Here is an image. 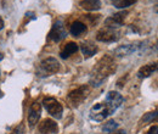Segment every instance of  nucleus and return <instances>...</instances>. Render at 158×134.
Wrapping results in <instances>:
<instances>
[{"mask_svg": "<svg viewBox=\"0 0 158 134\" xmlns=\"http://www.w3.org/2000/svg\"><path fill=\"white\" fill-rule=\"evenodd\" d=\"M80 49H81V53L85 58H91L98 53V46L95 44H93L91 41H83L80 44Z\"/></svg>", "mask_w": 158, "mask_h": 134, "instance_id": "14", "label": "nucleus"}, {"mask_svg": "<svg viewBox=\"0 0 158 134\" xmlns=\"http://www.w3.org/2000/svg\"><path fill=\"white\" fill-rule=\"evenodd\" d=\"M112 134H125L124 131H118V132H112Z\"/></svg>", "mask_w": 158, "mask_h": 134, "instance_id": "23", "label": "nucleus"}, {"mask_svg": "<svg viewBox=\"0 0 158 134\" xmlns=\"http://www.w3.org/2000/svg\"><path fill=\"white\" fill-rule=\"evenodd\" d=\"M43 104H44V107L46 109V111L50 115L54 116L55 118H61L63 107H62V105L60 104L56 99H54V97H45Z\"/></svg>", "mask_w": 158, "mask_h": 134, "instance_id": "6", "label": "nucleus"}, {"mask_svg": "<svg viewBox=\"0 0 158 134\" xmlns=\"http://www.w3.org/2000/svg\"><path fill=\"white\" fill-rule=\"evenodd\" d=\"M41 114V105L39 102H33L29 107V112H28V123L31 127H34L40 118Z\"/></svg>", "mask_w": 158, "mask_h": 134, "instance_id": "12", "label": "nucleus"}, {"mask_svg": "<svg viewBox=\"0 0 158 134\" xmlns=\"http://www.w3.org/2000/svg\"><path fill=\"white\" fill-rule=\"evenodd\" d=\"M0 60H2V54H0Z\"/></svg>", "mask_w": 158, "mask_h": 134, "instance_id": "27", "label": "nucleus"}, {"mask_svg": "<svg viewBox=\"0 0 158 134\" xmlns=\"http://www.w3.org/2000/svg\"><path fill=\"white\" fill-rule=\"evenodd\" d=\"M49 37L51 40H54V41H61L62 39L66 37V29H64V27H63V23L61 22V21H57V22H55V24L52 26V28H51V31H50V34H49Z\"/></svg>", "mask_w": 158, "mask_h": 134, "instance_id": "11", "label": "nucleus"}, {"mask_svg": "<svg viewBox=\"0 0 158 134\" xmlns=\"http://www.w3.org/2000/svg\"><path fill=\"white\" fill-rule=\"evenodd\" d=\"M106 105L110 107V110L112 112H114L119 106L123 104V96L120 95L117 92H110L107 96H106V100H105Z\"/></svg>", "mask_w": 158, "mask_h": 134, "instance_id": "7", "label": "nucleus"}, {"mask_svg": "<svg viewBox=\"0 0 158 134\" xmlns=\"http://www.w3.org/2000/svg\"><path fill=\"white\" fill-rule=\"evenodd\" d=\"M77 51H78V45H77V43L69 41V43H67V44L63 46V49H62L61 53H60V56L62 58H69L71 55L76 54Z\"/></svg>", "mask_w": 158, "mask_h": 134, "instance_id": "15", "label": "nucleus"}, {"mask_svg": "<svg viewBox=\"0 0 158 134\" xmlns=\"http://www.w3.org/2000/svg\"><path fill=\"white\" fill-rule=\"evenodd\" d=\"M119 39V32L114 28L110 27H103L96 33V40L102 43H113Z\"/></svg>", "mask_w": 158, "mask_h": 134, "instance_id": "5", "label": "nucleus"}, {"mask_svg": "<svg viewBox=\"0 0 158 134\" xmlns=\"http://www.w3.org/2000/svg\"><path fill=\"white\" fill-rule=\"evenodd\" d=\"M117 127H118V123H117L116 121L111 119V121L106 122V123L102 126V131H103L105 133H112V132H114V131L117 129Z\"/></svg>", "mask_w": 158, "mask_h": 134, "instance_id": "18", "label": "nucleus"}, {"mask_svg": "<svg viewBox=\"0 0 158 134\" xmlns=\"http://www.w3.org/2000/svg\"><path fill=\"white\" fill-rule=\"evenodd\" d=\"M147 41H136L133 44H127V45H120L114 50V55L118 58H123V56H128L131 55L134 53H141L143 49L147 48Z\"/></svg>", "mask_w": 158, "mask_h": 134, "instance_id": "2", "label": "nucleus"}, {"mask_svg": "<svg viewBox=\"0 0 158 134\" xmlns=\"http://www.w3.org/2000/svg\"><path fill=\"white\" fill-rule=\"evenodd\" d=\"M153 10H155V12H157V14H158V5H156V6H155V9H153Z\"/></svg>", "mask_w": 158, "mask_h": 134, "instance_id": "25", "label": "nucleus"}, {"mask_svg": "<svg viewBox=\"0 0 158 134\" xmlns=\"http://www.w3.org/2000/svg\"><path fill=\"white\" fill-rule=\"evenodd\" d=\"M147 134H158V126H153L148 129Z\"/></svg>", "mask_w": 158, "mask_h": 134, "instance_id": "21", "label": "nucleus"}, {"mask_svg": "<svg viewBox=\"0 0 158 134\" xmlns=\"http://www.w3.org/2000/svg\"><path fill=\"white\" fill-rule=\"evenodd\" d=\"M143 123H148V122H156L158 121V111H153V112H148L142 117L141 119Z\"/></svg>", "mask_w": 158, "mask_h": 134, "instance_id": "20", "label": "nucleus"}, {"mask_svg": "<svg viewBox=\"0 0 158 134\" xmlns=\"http://www.w3.org/2000/svg\"><path fill=\"white\" fill-rule=\"evenodd\" d=\"M113 112L110 110V107L106 105V102H99L96 105H94L90 110V118L94 121L101 122L103 119H106L110 115H112Z\"/></svg>", "mask_w": 158, "mask_h": 134, "instance_id": "3", "label": "nucleus"}, {"mask_svg": "<svg viewBox=\"0 0 158 134\" xmlns=\"http://www.w3.org/2000/svg\"><path fill=\"white\" fill-rule=\"evenodd\" d=\"M38 131L41 134H55L59 132V126L55 121H52L50 118H46L39 124Z\"/></svg>", "mask_w": 158, "mask_h": 134, "instance_id": "10", "label": "nucleus"}, {"mask_svg": "<svg viewBox=\"0 0 158 134\" xmlns=\"http://www.w3.org/2000/svg\"><path fill=\"white\" fill-rule=\"evenodd\" d=\"M80 7L86 11H98L101 9V1L100 0H81L79 2Z\"/></svg>", "mask_w": 158, "mask_h": 134, "instance_id": "16", "label": "nucleus"}, {"mask_svg": "<svg viewBox=\"0 0 158 134\" xmlns=\"http://www.w3.org/2000/svg\"><path fill=\"white\" fill-rule=\"evenodd\" d=\"M155 49H156V51L158 53V40H157V43H156V45H155Z\"/></svg>", "mask_w": 158, "mask_h": 134, "instance_id": "24", "label": "nucleus"}, {"mask_svg": "<svg viewBox=\"0 0 158 134\" xmlns=\"http://www.w3.org/2000/svg\"><path fill=\"white\" fill-rule=\"evenodd\" d=\"M89 93H90V88L88 85H81V87H79L77 89L72 90L68 94V100H69V102L73 106H78L86 99V96L89 95Z\"/></svg>", "mask_w": 158, "mask_h": 134, "instance_id": "4", "label": "nucleus"}, {"mask_svg": "<svg viewBox=\"0 0 158 134\" xmlns=\"http://www.w3.org/2000/svg\"><path fill=\"white\" fill-rule=\"evenodd\" d=\"M4 28V21H2V19L0 17V31Z\"/></svg>", "mask_w": 158, "mask_h": 134, "instance_id": "22", "label": "nucleus"}, {"mask_svg": "<svg viewBox=\"0 0 158 134\" xmlns=\"http://www.w3.org/2000/svg\"><path fill=\"white\" fill-rule=\"evenodd\" d=\"M86 31H88L86 26H85L83 22H80V21H74V22L72 23V26H71V33H72L74 37H79V36L84 34Z\"/></svg>", "mask_w": 158, "mask_h": 134, "instance_id": "17", "label": "nucleus"}, {"mask_svg": "<svg viewBox=\"0 0 158 134\" xmlns=\"http://www.w3.org/2000/svg\"><path fill=\"white\" fill-rule=\"evenodd\" d=\"M117 70V65L114 62L113 58H111L110 55H105L102 58H100V61L95 65L91 78H90V83L94 87H99L101 83L108 78L111 75H113Z\"/></svg>", "mask_w": 158, "mask_h": 134, "instance_id": "1", "label": "nucleus"}, {"mask_svg": "<svg viewBox=\"0 0 158 134\" xmlns=\"http://www.w3.org/2000/svg\"><path fill=\"white\" fill-rule=\"evenodd\" d=\"M127 15H128L127 11H122V12H118V14H114V15H112L111 17L106 19V21H105V26L116 29V28H118V27H120V26H123L124 19H125V17H127Z\"/></svg>", "mask_w": 158, "mask_h": 134, "instance_id": "8", "label": "nucleus"}, {"mask_svg": "<svg viewBox=\"0 0 158 134\" xmlns=\"http://www.w3.org/2000/svg\"><path fill=\"white\" fill-rule=\"evenodd\" d=\"M150 1H152V2H158V0H150Z\"/></svg>", "mask_w": 158, "mask_h": 134, "instance_id": "26", "label": "nucleus"}, {"mask_svg": "<svg viewBox=\"0 0 158 134\" xmlns=\"http://www.w3.org/2000/svg\"><path fill=\"white\" fill-rule=\"evenodd\" d=\"M40 67H41V68L45 71V73H48V76H49V75H52V73L59 72L60 62L55 58H48L41 61Z\"/></svg>", "mask_w": 158, "mask_h": 134, "instance_id": "9", "label": "nucleus"}, {"mask_svg": "<svg viewBox=\"0 0 158 134\" xmlns=\"http://www.w3.org/2000/svg\"><path fill=\"white\" fill-rule=\"evenodd\" d=\"M113 1H114V0H112V2H113Z\"/></svg>", "mask_w": 158, "mask_h": 134, "instance_id": "28", "label": "nucleus"}, {"mask_svg": "<svg viewBox=\"0 0 158 134\" xmlns=\"http://www.w3.org/2000/svg\"><path fill=\"white\" fill-rule=\"evenodd\" d=\"M155 72H158V61L151 62V63H147V65L142 66L138 71V76L140 78H147L151 75H153Z\"/></svg>", "mask_w": 158, "mask_h": 134, "instance_id": "13", "label": "nucleus"}, {"mask_svg": "<svg viewBox=\"0 0 158 134\" xmlns=\"http://www.w3.org/2000/svg\"><path fill=\"white\" fill-rule=\"evenodd\" d=\"M135 2H136V0H114L113 5L116 7H118V9H125L128 6H131Z\"/></svg>", "mask_w": 158, "mask_h": 134, "instance_id": "19", "label": "nucleus"}]
</instances>
